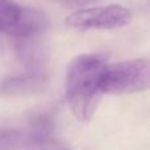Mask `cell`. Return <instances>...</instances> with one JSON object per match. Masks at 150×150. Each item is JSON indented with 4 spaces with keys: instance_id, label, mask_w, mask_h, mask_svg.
Wrapping results in <instances>:
<instances>
[{
    "instance_id": "cell-2",
    "label": "cell",
    "mask_w": 150,
    "mask_h": 150,
    "mask_svg": "<svg viewBox=\"0 0 150 150\" xmlns=\"http://www.w3.org/2000/svg\"><path fill=\"white\" fill-rule=\"evenodd\" d=\"M150 90V61L134 58L108 65L101 79V91L108 95H128Z\"/></svg>"
},
{
    "instance_id": "cell-6",
    "label": "cell",
    "mask_w": 150,
    "mask_h": 150,
    "mask_svg": "<svg viewBox=\"0 0 150 150\" xmlns=\"http://www.w3.org/2000/svg\"><path fill=\"white\" fill-rule=\"evenodd\" d=\"M13 50L17 59L26 69V71L33 73H45V67L47 63L46 50L42 46L38 37L30 38H18L12 40Z\"/></svg>"
},
{
    "instance_id": "cell-7",
    "label": "cell",
    "mask_w": 150,
    "mask_h": 150,
    "mask_svg": "<svg viewBox=\"0 0 150 150\" xmlns=\"http://www.w3.org/2000/svg\"><path fill=\"white\" fill-rule=\"evenodd\" d=\"M61 3H63V4L66 5H83V4H87V3H91L93 1V0H59Z\"/></svg>"
},
{
    "instance_id": "cell-3",
    "label": "cell",
    "mask_w": 150,
    "mask_h": 150,
    "mask_svg": "<svg viewBox=\"0 0 150 150\" xmlns=\"http://www.w3.org/2000/svg\"><path fill=\"white\" fill-rule=\"evenodd\" d=\"M46 25V16L40 11L15 0H0V29L12 40L38 37Z\"/></svg>"
},
{
    "instance_id": "cell-4",
    "label": "cell",
    "mask_w": 150,
    "mask_h": 150,
    "mask_svg": "<svg viewBox=\"0 0 150 150\" xmlns=\"http://www.w3.org/2000/svg\"><path fill=\"white\" fill-rule=\"evenodd\" d=\"M132 23V12L120 4H108L100 7L83 8L71 12L66 17L69 28L88 30V29H119Z\"/></svg>"
},
{
    "instance_id": "cell-1",
    "label": "cell",
    "mask_w": 150,
    "mask_h": 150,
    "mask_svg": "<svg viewBox=\"0 0 150 150\" xmlns=\"http://www.w3.org/2000/svg\"><path fill=\"white\" fill-rule=\"evenodd\" d=\"M105 53H84L70 62L66 74V100L79 121H88L100 103L101 79L108 67Z\"/></svg>"
},
{
    "instance_id": "cell-5",
    "label": "cell",
    "mask_w": 150,
    "mask_h": 150,
    "mask_svg": "<svg viewBox=\"0 0 150 150\" xmlns=\"http://www.w3.org/2000/svg\"><path fill=\"white\" fill-rule=\"evenodd\" d=\"M49 84L46 73L25 71L12 75L1 83V93L7 96H30L42 92Z\"/></svg>"
}]
</instances>
